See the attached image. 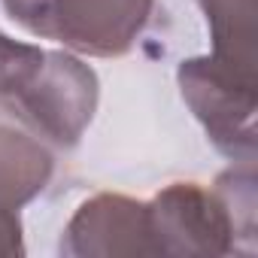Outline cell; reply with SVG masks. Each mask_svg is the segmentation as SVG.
<instances>
[{"label":"cell","instance_id":"6da1fadb","mask_svg":"<svg viewBox=\"0 0 258 258\" xmlns=\"http://www.w3.org/2000/svg\"><path fill=\"white\" fill-rule=\"evenodd\" d=\"M255 164H234L213 188L173 182L149 201L158 255L219 258L255 252Z\"/></svg>","mask_w":258,"mask_h":258},{"label":"cell","instance_id":"7a4b0ae2","mask_svg":"<svg viewBox=\"0 0 258 258\" xmlns=\"http://www.w3.org/2000/svg\"><path fill=\"white\" fill-rule=\"evenodd\" d=\"M97 73L70 52H43L31 79L4 97L52 149H73L97 112Z\"/></svg>","mask_w":258,"mask_h":258},{"label":"cell","instance_id":"3957f363","mask_svg":"<svg viewBox=\"0 0 258 258\" xmlns=\"http://www.w3.org/2000/svg\"><path fill=\"white\" fill-rule=\"evenodd\" d=\"M176 82L185 106L204 124L210 143L234 164H255L258 82L225 70L210 55L182 61Z\"/></svg>","mask_w":258,"mask_h":258},{"label":"cell","instance_id":"277c9868","mask_svg":"<svg viewBox=\"0 0 258 258\" xmlns=\"http://www.w3.org/2000/svg\"><path fill=\"white\" fill-rule=\"evenodd\" d=\"M155 0H52L46 40L91 58H121L149 25Z\"/></svg>","mask_w":258,"mask_h":258},{"label":"cell","instance_id":"5b68a950","mask_svg":"<svg viewBox=\"0 0 258 258\" xmlns=\"http://www.w3.org/2000/svg\"><path fill=\"white\" fill-rule=\"evenodd\" d=\"M61 255L70 258H143L158 255L149 204L127 195H94L61 234Z\"/></svg>","mask_w":258,"mask_h":258},{"label":"cell","instance_id":"8992f818","mask_svg":"<svg viewBox=\"0 0 258 258\" xmlns=\"http://www.w3.org/2000/svg\"><path fill=\"white\" fill-rule=\"evenodd\" d=\"M55 176V152L0 97V207L22 210L31 204Z\"/></svg>","mask_w":258,"mask_h":258},{"label":"cell","instance_id":"52a82bcc","mask_svg":"<svg viewBox=\"0 0 258 258\" xmlns=\"http://www.w3.org/2000/svg\"><path fill=\"white\" fill-rule=\"evenodd\" d=\"M213 40V61L225 70L255 79V40H258V0H198Z\"/></svg>","mask_w":258,"mask_h":258},{"label":"cell","instance_id":"ba28073f","mask_svg":"<svg viewBox=\"0 0 258 258\" xmlns=\"http://www.w3.org/2000/svg\"><path fill=\"white\" fill-rule=\"evenodd\" d=\"M43 61V49L19 43L0 31V97H13Z\"/></svg>","mask_w":258,"mask_h":258},{"label":"cell","instance_id":"9c48e42d","mask_svg":"<svg viewBox=\"0 0 258 258\" xmlns=\"http://www.w3.org/2000/svg\"><path fill=\"white\" fill-rule=\"evenodd\" d=\"M49 4H52V0H4V10L25 31H31L34 37H43L46 16H49Z\"/></svg>","mask_w":258,"mask_h":258},{"label":"cell","instance_id":"30bf717a","mask_svg":"<svg viewBox=\"0 0 258 258\" xmlns=\"http://www.w3.org/2000/svg\"><path fill=\"white\" fill-rule=\"evenodd\" d=\"M0 255H25V237H22V219L16 210L0 207Z\"/></svg>","mask_w":258,"mask_h":258}]
</instances>
